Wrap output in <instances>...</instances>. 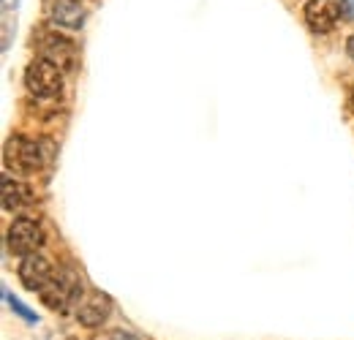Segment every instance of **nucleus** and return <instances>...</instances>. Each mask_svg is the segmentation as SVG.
<instances>
[{"instance_id":"obj_7","label":"nucleus","mask_w":354,"mask_h":340,"mask_svg":"<svg viewBox=\"0 0 354 340\" xmlns=\"http://www.w3.org/2000/svg\"><path fill=\"white\" fill-rule=\"evenodd\" d=\"M41 57L49 60V63H55L57 68H71L74 57H77V49H74V44L68 41L66 36L41 33Z\"/></svg>"},{"instance_id":"obj_10","label":"nucleus","mask_w":354,"mask_h":340,"mask_svg":"<svg viewBox=\"0 0 354 340\" xmlns=\"http://www.w3.org/2000/svg\"><path fill=\"white\" fill-rule=\"evenodd\" d=\"M52 22L60 28H82L85 22V8L80 6V0H55L52 3Z\"/></svg>"},{"instance_id":"obj_15","label":"nucleus","mask_w":354,"mask_h":340,"mask_svg":"<svg viewBox=\"0 0 354 340\" xmlns=\"http://www.w3.org/2000/svg\"><path fill=\"white\" fill-rule=\"evenodd\" d=\"M352 104H354V87H352Z\"/></svg>"},{"instance_id":"obj_12","label":"nucleus","mask_w":354,"mask_h":340,"mask_svg":"<svg viewBox=\"0 0 354 340\" xmlns=\"http://www.w3.org/2000/svg\"><path fill=\"white\" fill-rule=\"evenodd\" d=\"M341 11L346 19H354V0H341Z\"/></svg>"},{"instance_id":"obj_13","label":"nucleus","mask_w":354,"mask_h":340,"mask_svg":"<svg viewBox=\"0 0 354 340\" xmlns=\"http://www.w3.org/2000/svg\"><path fill=\"white\" fill-rule=\"evenodd\" d=\"M109 340H136V338H133V335H129V332H115Z\"/></svg>"},{"instance_id":"obj_9","label":"nucleus","mask_w":354,"mask_h":340,"mask_svg":"<svg viewBox=\"0 0 354 340\" xmlns=\"http://www.w3.org/2000/svg\"><path fill=\"white\" fill-rule=\"evenodd\" d=\"M0 199H3V210L6 213H17L22 207H28L33 202V193L25 182H17L11 177H3V191H0Z\"/></svg>"},{"instance_id":"obj_5","label":"nucleus","mask_w":354,"mask_h":340,"mask_svg":"<svg viewBox=\"0 0 354 340\" xmlns=\"http://www.w3.org/2000/svg\"><path fill=\"white\" fill-rule=\"evenodd\" d=\"M52 278H55V270H52V264L41 254H30L22 258L19 281H22V286L28 292H44L46 286L52 283Z\"/></svg>"},{"instance_id":"obj_11","label":"nucleus","mask_w":354,"mask_h":340,"mask_svg":"<svg viewBox=\"0 0 354 340\" xmlns=\"http://www.w3.org/2000/svg\"><path fill=\"white\" fill-rule=\"evenodd\" d=\"M3 297H6V302L11 305V310H14V313H19V316H22L25 321H30V324H36V321H39V316H36V313H33V310H30L28 305H22V302L14 297V294H11L8 289H3Z\"/></svg>"},{"instance_id":"obj_8","label":"nucleus","mask_w":354,"mask_h":340,"mask_svg":"<svg viewBox=\"0 0 354 340\" xmlns=\"http://www.w3.org/2000/svg\"><path fill=\"white\" fill-rule=\"evenodd\" d=\"M112 313V299L106 294L93 292L88 297H82L77 302V321L85 327H98L106 321V316Z\"/></svg>"},{"instance_id":"obj_3","label":"nucleus","mask_w":354,"mask_h":340,"mask_svg":"<svg viewBox=\"0 0 354 340\" xmlns=\"http://www.w3.org/2000/svg\"><path fill=\"white\" fill-rule=\"evenodd\" d=\"M3 158H6V167L14 171H36L44 158H41V144L33 142V139H25V136H11L6 142V150H3Z\"/></svg>"},{"instance_id":"obj_4","label":"nucleus","mask_w":354,"mask_h":340,"mask_svg":"<svg viewBox=\"0 0 354 340\" xmlns=\"http://www.w3.org/2000/svg\"><path fill=\"white\" fill-rule=\"evenodd\" d=\"M60 71H63V68H57L55 63L39 57V60H33V63L28 66V71H25V85H28V90H30L33 95H39V98H52V95H57L60 87H63V74H60Z\"/></svg>"},{"instance_id":"obj_6","label":"nucleus","mask_w":354,"mask_h":340,"mask_svg":"<svg viewBox=\"0 0 354 340\" xmlns=\"http://www.w3.org/2000/svg\"><path fill=\"white\" fill-rule=\"evenodd\" d=\"M306 25L313 33H327L341 19V0H308L306 3Z\"/></svg>"},{"instance_id":"obj_2","label":"nucleus","mask_w":354,"mask_h":340,"mask_svg":"<svg viewBox=\"0 0 354 340\" xmlns=\"http://www.w3.org/2000/svg\"><path fill=\"white\" fill-rule=\"evenodd\" d=\"M41 243H44V232L33 218H17L6 232L8 251L14 256H22V258L36 254L41 248Z\"/></svg>"},{"instance_id":"obj_1","label":"nucleus","mask_w":354,"mask_h":340,"mask_svg":"<svg viewBox=\"0 0 354 340\" xmlns=\"http://www.w3.org/2000/svg\"><path fill=\"white\" fill-rule=\"evenodd\" d=\"M46 308L57 310V313H66L68 305L80 302L82 299V283L77 278V272H55L52 283L41 292Z\"/></svg>"},{"instance_id":"obj_14","label":"nucleus","mask_w":354,"mask_h":340,"mask_svg":"<svg viewBox=\"0 0 354 340\" xmlns=\"http://www.w3.org/2000/svg\"><path fill=\"white\" fill-rule=\"evenodd\" d=\"M346 52H349V57L354 60V36L349 39V41H346Z\"/></svg>"}]
</instances>
